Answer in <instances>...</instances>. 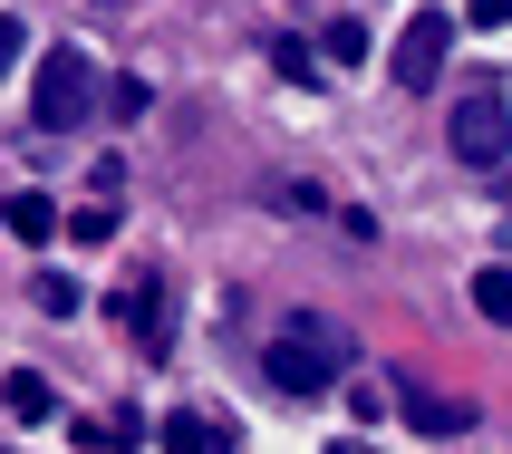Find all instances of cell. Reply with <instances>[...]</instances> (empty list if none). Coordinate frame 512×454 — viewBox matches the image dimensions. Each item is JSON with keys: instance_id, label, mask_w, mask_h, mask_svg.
I'll return each mask as SVG.
<instances>
[{"instance_id": "obj_3", "label": "cell", "mask_w": 512, "mask_h": 454, "mask_svg": "<svg viewBox=\"0 0 512 454\" xmlns=\"http://www.w3.org/2000/svg\"><path fill=\"white\" fill-rule=\"evenodd\" d=\"M87 107H97V68H87V49H49V58H39V87H29V116H39V126H78Z\"/></svg>"}, {"instance_id": "obj_16", "label": "cell", "mask_w": 512, "mask_h": 454, "mask_svg": "<svg viewBox=\"0 0 512 454\" xmlns=\"http://www.w3.org/2000/svg\"><path fill=\"white\" fill-rule=\"evenodd\" d=\"M126 435H136L126 416H87V426H78V445H126Z\"/></svg>"}, {"instance_id": "obj_6", "label": "cell", "mask_w": 512, "mask_h": 454, "mask_svg": "<svg viewBox=\"0 0 512 454\" xmlns=\"http://www.w3.org/2000/svg\"><path fill=\"white\" fill-rule=\"evenodd\" d=\"M155 300H165V290H155V281H126V290H116V319H126V329H136V339H145V358L165 348V319H155Z\"/></svg>"}, {"instance_id": "obj_19", "label": "cell", "mask_w": 512, "mask_h": 454, "mask_svg": "<svg viewBox=\"0 0 512 454\" xmlns=\"http://www.w3.org/2000/svg\"><path fill=\"white\" fill-rule=\"evenodd\" d=\"M329 454H368V445H358V435H339V445H329Z\"/></svg>"}, {"instance_id": "obj_5", "label": "cell", "mask_w": 512, "mask_h": 454, "mask_svg": "<svg viewBox=\"0 0 512 454\" xmlns=\"http://www.w3.org/2000/svg\"><path fill=\"white\" fill-rule=\"evenodd\" d=\"M49 406H58V387L39 368H10L0 377V416H20V426H49Z\"/></svg>"}, {"instance_id": "obj_2", "label": "cell", "mask_w": 512, "mask_h": 454, "mask_svg": "<svg viewBox=\"0 0 512 454\" xmlns=\"http://www.w3.org/2000/svg\"><path fill=\"white\" fill-rule=\"evenodd\" d=\"M445 145H455V165H474V174L512 165V97H503V78H474V87L455 97V126H445Z\"/></svg>"}, {"instance_id": "obj_4", "label": "cell", "mask_w": 512, "mask_h": 454, "mask_svg": "<svg viewBox=\"0 0 512 454\" xmlns=\"http://www.w3.org/2000/svg\"><path fill=\"white\" fill-rule=\"evenodd\" d=\"M445 49H455V20H445V10H416V20L397 29L387 78H397V87H445Z\"/></svg>"}, {"instance_id": "obj_12", "label": "cell", "mask_w": 512, "mask_h": 454, "mask_svg": "<svg viewBox=\"0 0 512 454\" xmlns=\"http://www.w3.org/2000/svg\"><path fill=\"white\" fill-rule=\"evenodd\" d=\"M165 454H213V426L203 416H165Z\"/></svg>"}, {"instance_id": "obj_15", "label": "cell", "mask_w": 512, "mask_h": 454, "mask_svg": "<svg viewBox=\"0 0 512 454\" xmlns=\"http://www.w3.org/2000/svg\"><path fill=\"white\" fill-rule=\"evenodd\" d=\"M116 232V203H87V213H68V242H107Z\"/></svg>"}, {"instance_id": "obj_9", "label": "cell", "mask_w": 512, "mask_h": 454, "mask_svg": "<svg viewBox=\"0 0 512 454\" xmlns=\"http://www.w3.org/2000/svg\"><path fill=\"white\" fill-rule=\"evenodd\" d=\"M474 310L493 319V329H512V271L493 261V271H474Z\"/></svg>"}, {"instance_id": "obj_8", "label": "cell", "mask_w": 512, "mask_h": 454, "mask_svg": "<svg viewBox=\"0 0 512 454\" xmlns=\"http://www.w3.org/2000/svg\"><path fill=\"white\" fill-rule=\"evenodd\" d=\"M406 426H416V435H464L474 406H464V397H406Z\"/></svg>"}, {"instance_id": "obj_7", "label": "cell", "mask_w": 512, "mask_h": 454, "mask_svg": "<svg viewBox=\"0 0 512 454\" xmlns=\"http://www.w3.org/2000/svg\"><path fill=\"white\" fill-rule=\"evenodd\" d=\"M0 223L20 232V242H58V203L49 194H10V203H0Z\"/></svg>"}, {"instance_id": "obj_11", "label": "cell", "mask_w": 512, "mask_h": 454, "mask_svg": "<svg viewBox=\"0 0 512 454\" xmlns=\"http://www.w3.org/2000/svg\"><path fill=\"white\" fill-rule=\"evenodd\" d=\"M271 68H281V78H300V87H319V68H329V58L300 49V39H281V49H271Z\"/></svg>"}, {"instance_id": "obj_14", "label": "cell", "mask_w": 512, "mask_h": 454, "mask_svg": "<svg viewBox=\"0 0 512 454\" xmlns=\"http://www.w3.org/2000/svg\"><path fill=\"white\" fill-rule=\"evenodd\" d=\"M97 87H107V97H97L107 116H145V78H97Z\"/></svg>"}, {"instance_id": "obj_10", "label": "cell", "mask_w": 512, "mask_h": 454, "mask_svg": "<svg viewBox=\"0 0 512 454\" xmlns=\"http://www.w3.org/2000/svg\"><path fill=\"white\" fill-rule=\"evenodd\" d=\"M319 58H329V68H358V58H368V20H329Z\"/></svg>"}, {"instance_id": "obj_17", "label": "cell", "mask_w": 512, "mask_h": 454, "mask_svg": "<svg viewBox=\"0 0 512 454\" xmlns=\"http://www.w3.org/2000/svg\"><path fill=\"white\" fill-rule=\"evenodd\" d=\"M20 49H29V29L10 20V10H0V78H10V68H20Z\"/></svg>"}, {"instance_id": "obj_1", "label": "cell", "mask_w": 512, "mask_h": 454, "mask_svg": "<svg viewBox=\"0 0 512 454\" xmlns=\"http://www.w3.org/2000/svg\"><path fill=\"white\" fill-rule=\"evenodd\" d=\"M339 368H348V329H339V319H319V310H300V329H281L271 358H261V377H271L281 397H329Z\"/></svg>"}, {"instance_id": "obj_18", "label": "cell", "mask_w": 512, "mask_h": 454, "mask_svg": "<svg viewBox=\"0 0 512 454\" xmlns=\"http://www.w3.org/2000/svg\"><path fill=\"white\" fill-rule=\"evenodd\" d=\"M464 20H474V29H512V0H474Z\"/></svg>"}, {"instance_id": "obj_13", "label": "cell", "mask_w": 512, "mask_h": 454, "mask_svg": "<svg viewBox=\"0 0 512 454\" xmlns=\"http://www.w3.org/2000/svg\"><path fill=\"white\" fill-rule=\"evenodd\" d=\"M29 300H39L49 319H68V310H78V281H68V271H39V290H29Z\"/></svg>"}]
</instances>
